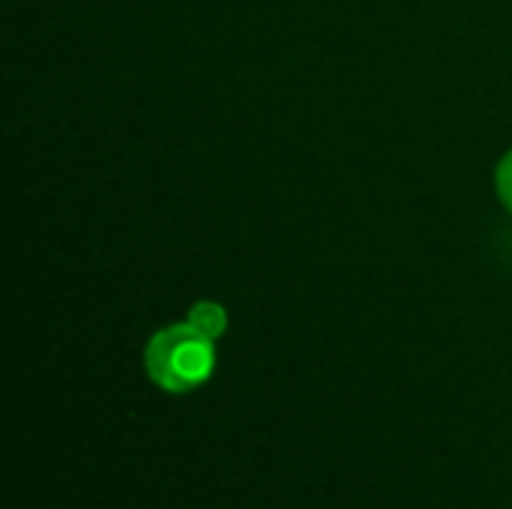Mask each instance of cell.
<instances>
[{"label": "cell", "mask_w": 512, "mask_h": 509, "mask_svg": "<svg viewBox=\"0 0 512 509\" xmlns=\"http://www.w3.org/2000/svg\"><path fill=\"white\" fill-rule=\"evenodd\" d=\"M498 195L512 213V153H507L498 165Z\"/></svg>", "instance_id": "obj_3"}, {"label": "cell", "mask_w": 512, "mask_h": 509, "mask_svg": "<svg viewBox=\"0 0 512 509\" xmlns=\"http://www.w3.org/2000/svg\"><path fill=\"white\" fill-rule=\"evenodd\" d=\"M189 324H192L198 333H204L207 339L216 342V339L228 330V312H225L219 303L204 300V303H195V306L189 309Z\"/></svg>", "instance_id": "obj_2"}, {"label": "cell", "mask_w": 512, "mask_h": 509, "mask_svg": "<svg viewBox=\"0 0 512 509\" xmlns=\"http://www.w3.org/2000/svg\"><path fill=\"white\" fill-rule=\"evenodd\" d=\"M144 366L150 381L165 393H177V396L192 393L213 375L216 366L213 339L198 333L189 321L171 324L147 342Z\"/></svg>", "instance_id": "obj_1"}]
</instances>
